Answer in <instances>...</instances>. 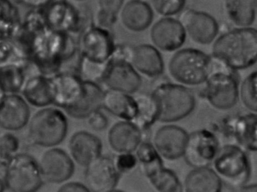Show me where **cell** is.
Segmentation results:
<instances>
[{
    "instance_id": "1",
    "label": "cell",
    "mask_w": 257,
    "mask_h": 192,
    "mask_svg": "<svg viewBox=\"0 0 257 192\" xmlns=\"http://www.w3.org/2000/svg\"><path fill=\"white\" fill-rule=\"evenodd\" d=\"M257 31L255 28H234L216 39L212 58L232 71L245 70L256 62Z\"/></svg>"
},
{
    "instance_id": "2",
    "label": "cell",
    "mask_w": 257,
    "mask_h": 192,
    "mask_svg": "<svg viewBox=\"0 0 257 192\" xmlns=\"http://www.w3.org/2000/svg\"><path fill=\"white\" fill-rule=\"evenodd\" d=\"M151 95L157 106V121L161 122L180 121L190 115L195 107L193 93L180 84H160Z\"/></svg>"
},
{
    "instance_id": "3",
    "label": "cell",
    "mask_w": 257,
    "mask_h": 192,
    "mask_svg": "<svg viewBox=\"0 0 257 192\" xmlns=\"http://www.w3.org/2000/svg\"><path fill=\"white\" fill-rule=\"evenodd\" d=\"M211 58L210 73L204 83L203 96L215 109L228 110L238 100V79L234 71Z\"/></svg>"
},
{
    "instance_id": "4",
    "label": "cell",
    "mask_w": 257,
    "mask_h": 192,
    "mask_svg": "<svg viewBox=\"0 0 257 192\" xmlns=\"http://www.w3.org/2000/svg\"><path fill=\"white\" fill-rule=\"evenodd\" d=\"M211 164L222 184L231 189L247 184L250 178L252 169L249 157L237 144L219 147Z\"/></svg>"
},
{
    "instance_id": "5",
    "label": "cell",
    "mask_w": 257,
    "mask_h": 192,
    "mask_svg": "<svg viewBox=\"0 0 257 192\" xmlns=\"http://www.w3.org/2000/svg\"><path fill=\"white\" fill-rule=\"evenodd\" d=\"M211 61V56L198 49H179L170 60L168 71L180 85L198 86L207 80Z\"/></svg>"
},
{
    "instance_id": "6",
    "label": "cell",
    "mask_w": 257,
    "mask_h": 192,
    "mask_svg": "<svg viewBox=\"0 0 257 192\" xmlns=\"http://www.w3.org/2000/svg\"><path fill=\"white\" fill-rule=\"evenodd\" d=\"M68 130L64 112L55 108L40 109L28 123V136L33 143L51 148L63 142Z\"/></svg>"
},
{
    "instance_id": "7",
    "label": "cell",
    "mask_w": 257,
    "mask_h": 192,
    "mask_svg": "<svg viewBox=\"0 0 257 192\" xmlns=\"http://www.w3.org/2000/svg\"><path fill=\"white\" fill-rule=\"evenodd\" d=\"M3 180L11 192H37L43 184L38 161L27 153H18L6 161Z\"/></svg>"
},
{
    "instance_id": "8",
    "label": "cell",
    "mask_w": 257,
    "mask_h": 192,
    "mask_svg": "<svg viewBox=\"0 0 257 192\" xmlns=\"http://www.w3.org/2000/svg\"><path fill=\"white\" fill-rule=\"evenodd\" d=\"M219 147L216 133L208 129H199L188 134L183 157L193 169L208 167Z\"/></svg>"
},
{
    "instance_id": "9",
    "label": "cell",
    "mask_w": 257,
    "mask_h": 192,
    "mask_svg": "<svg viewBox=\"0 0 257 192\" xmlns=\"http://www.w3.org/2000/svg\"><path fill=\"white\" fill-rule=\"evenodd\" d=\"M101 82L111 91L130 95L136 93L142 85L141 75L130 63L112 58L106 63Z\"/></svg>"
},
{
    "instance_id": "10",
    "label": "cell",
    "mask_w": 257,
    "mask_h": 192,
    "mask_svg": "<svg viewBox=\"0 0 257 192\" xmlns=\"http://www.w3.org/2000/svg\"><path fill=\"white\" fill-rule=\"evenodd\" d=\"M115 45L110 31L92 27L85 31L82 40V58L104 65L110 60Z\"/></svg>"
},
{
    "instance_id": "11",
    "label": "cell",
    "mask_w": 257,
    "mask_h": 192,
    "mask_svg": "<svg viewBox=\"0 0 257 192\" xmlns=\"http://www.w3.org/2000/svg\"><path fill=\"white\" fill-rule=\"evenodd\" d=\"M179 21L183 25L186 36L198 44H210L219 33V25L216 19L205 12L183 10Z\"/></svg>"
},
{
    "instance_id": "12",
    "label": "cell",
    "mask_w": 257,
    "mask_h": 192,
    "mask_svg": "<svg viewBox=\"0 0 257 192\" xmlns=\"http://www.w3.org/2000/svg\"><path fill=\"white\" fill-rule=\"evenodd\" d=\"M114 159L101 155L85 166V185L91 192H106L115 188L119 181Z\"/></svg>"
},
{
    "instance_id": "13",
    "label": "cell",
    "mask_w": 257,
    "mask_h": 192,
    "mask_svg": "<svg viewBox=\"0 0 257 192\" xmlns=\"http://www.w3.org/2000/svg\"><path fill=\"white\" fill-rule=\"evenodd\" d=\"M38 163L43 181L52 184L64 182L74 173L73 159L61 148H52L45 151Z\"/></svg>"
},
{
    "instance_id": "14",
    "label": "cell",
    "mask_w": 257,
    "mask_h": 192,
    "mask_svg": "<svg viewBox=\"0 0 257 192\" xmlns=\"http://www.w3.org/2000/svg\"><path fill=\"white\" fill-rule=\"evenodd\" d=\"M150 37L154 47L167 52L178 51L186 40L183 25L174 18H162L157 21L152 28Z\"/></svg>"
},
{
    "instance_id": "15",
    "label": "cell",
    "mask_w": 257,
    "mask_h": 192,
    "mask_svg": "<svg viewBox=\"0 0 257 192\" xmlns=\"http://www.w3.org/2000/svg\"><path fill=\"white\" fill-rule=\"evenodd\" d=\"M188 134L182 127L168 124L156 131L153 145L162 159L177 160L183 157Z\"/></svg>"
},
{
    "instance_id": "16",
    "label": "cell",
    "mask_w": 257,
    "mask_h": 192,
    "mask_svg": "<svg viewBox=\"0 0 257 192\" xmlns=\"http://www.w3.org/2000/svg\"><path fill=\"white\" fill-rule=\"evenodd\" d=\"M30 119L31 109L24 97L9 94L0 100V127L9 131H16L24 128Z\"/></svg>"
},
{
    "instance_id": "17",
    "label": "cell",
    "mask_w": 257,
    "mask_h": 192,
    "mask_svg": "<svg viewBox=\"0 0 257 192\" xmlns=\"http://www.w3.org/2000/svg\"><path fill=\"white\" fill-rule=\"evenodd\" d=\"M257 118L255 113L238 115L229 119L223 126L222 133L226 137L234 138L237 145L246 151L257 150Z\"/></svg>"
},
{
    "instance_id": "18",
    "label": "cell",
    "mask_w": 257,
    "mask_h": 192,
    "mask_svg": "<svg viewBox=\"0 0 257 192\" xmlns=\"http://www.w3.org/2000/svg\"><path fill=\"white\" fill-rule=\"evenodd\" d=\"M102 149L101 140L89 132H76L69 142L70 157L78 164L85 167L102 155Z\"/></svg>"
},
{
    "instance_id": "19",
    "label": "cell",
    "mask_w": 257,
    "mask_h": 192,
    "mask_svg": "<svg viewBox=\"0 0 257 192\" xmlns=\"http://www.w3.org/2000/svg\"><path fill=\"white\" fill-rule=\"evenodd\" d=\"M145 176L158 192H183V184L174 171L165 167L161 156L141 165Z\"/></svg>"
},
{
    "instance_id": "20",
    "label": "cell",
    "mask_w": 257,
    "mask_h": 192,
    "mask_svg": "<svg viewBox=\"0 0 257 192\" xmlns=\"http://www.w3.org/2000/svg\"><path fill=\"white\" fill-rule=\"evenodd\" d=\"M108 142L118 154L133 153L143 142L142 132L130 121H118L109 130Z\"/></svg>"
},
{
    "instance_id": "21",
    "label": "cell",
    "mask_w": 257,
    "mask_h": 192,
    "mask_svg": "<svg viewBox=\"0 0 257 192\" xmlns=\"http://www.w3.org/2000/svg\"><path fill=\"white\" fill-rule=\"evenodd\" d=\"M130 64L138 73L150 78L159 77L165 70V63L160 52L149 44L132 48Z\"/></svg>"
},
{
    "instance_id": "22",
    "label": "cell",
    "mask_w": 257,
    "mask_h": 192,
    "mask_svg": "<svg viewBox=\"0 0 257 192\" xmlns=\"http://www.w3.org/2000/svg\"><path fill=\"white\" fill-rule=\"evenodd\" d=\"M103 94L104 91L98 84L84 81L80 97L73 106L65 109L66 112L76 119L88 118L102 107Z\"/></svg>"
},
{
    "instance_id": "23",
    "label": "cell",
    "mask_w": 257,
    "mask_h": 192,
    "mask_svg": "<svg viewBox=\"0 0 257 192\" xmlns=\"http://www.w3.org/2000/svg\"><path fill=\"white\" fill-rule=\"evenodd\" d=\"M54 103L65 109L73 106L77 101L83 89L81 78L74 75L62 74L52 79Z\"/></svg>"
},
{
    "instance_id": "24",
    "label": "cell",
    "mask_w": 257,
    "mask_h": 192,
    "mask_svg": "<svg viewBox=\"0 0 257 192\" xmlns=\"http://www.w3.org/2000/svg\"><path fill=\"white\" fill-rule=\"evenodd\" d=\"M153 16L151 6L144 1H127L121 8V22L124 28L132 32L146 31L151 25Z\"/></svg>"
},
{
    "instance_id": "25",
    "label": "cell",
    "mask_w": 257,
    "mask_h": 192,
    "mask_svg": "<svg viewBox=\"0 0 257 192\" xmlns=\"http://www.w3.org/2000/svg\"><path fill=\"white\" fill-rule=\"evenodd\" d=\"M222 187L220 178L209 166L189 171L183 184L185 192H222Z\"/></svg>"
},
{
    "instance_id": "26",
    "label": "cell",
    "mask_w": 257,
    "mask_h": 192,
    "mask_svg": "<svg viewBox=\"0 0 257 192\" xmlns=\"http://www.w3.org/2000/svg\"><path fill=\"white\" fill-rule=\"evenodd\" d=\"M102 107L123 121L132 122L136 116L137 103L135 97L124 93L111 90L104 91Z\"/></svg>"
},
{
    "instance_id": "27",
    "label": "cell",
    "mask_w": 257,
    "mask_h": 192,
    "mask_svg": "<svg viewBox=\"0 0 257 192\" xmlns=\"http://www.w3.org/2000/svg\"><path fill=\"white\" fill-rule=\"evenodd\" d=\"M24 99L37 107H45L54 103L52 79L34 76L23 85Z\"/></svg>"
},
{
    "instance_id": "28",
    "label": "cell",
    "mask_w": 257,
    "mask_h": 192,
    "mask_svg": "<svg viewBox=\"0 0 257 192\" xmlns=\"http://www.w3.org/2000/svg\"><path fill=\"white\" fill-rule=\"evenodd\" d=\"M255 0H228L224 3L230 22L237 28H251L256 14Z\"/></svg>"
},
{
    "instance_id": "29",
    "label": "cell",
    "mask_w": 257,
    "mask_h": 192,
    "mask_svg": "<svg viewBox=\"0 0 257 192\" xmlns=\"http://www.w3.org/2000/svg\"><path fill=\"white\" fill-rule=\"evenodd\" d=\"M137 103V114L133 121L141 132L149 131L151 126L157 121L158 109L151 94H141L135 96Z\"/></svg>"
},
{
    "instance_id": "30",
    "label": "cell",
    "mask_w": 257,
    "mask_h": 192,
    "mask_svg": "<svg viewBox=\"0 0 257 192\" xmlns=\"http://www.w3.org/2000/svg\"><path fill=\"white\" fill-rule=\"evenodd\" d=\"M98 4L97 20L99 28L109 31L116 23L118 13L122 8L124 2L122 0H111L100 1Z\"/></svg>"
},
{
    "instance_id": "31",
    "label": "cell",
    "mask_w": 257,
    "mask_h": 192,
    "mask_svg": "<svg viewBox=\"0 0 257 192\" xmlns=\"http://www.w3.org/2000/svg\"><path fill=\"white\" fill-rule=\"evenodd\" d=\"M256 71L248 75L240 84L238 90V98L242 104L252 113L256 114Z\"/></svg>"
},
{
    "instance_id": "32",
    "label": "cell",
    "mask_w": 257,
    "mask_h": 192,
    "mask_svg": "<svg viewBox=\"0 0 257 192\" xmlns=\"http://www.w3.org/2000/svg\"><path fill=\"white\" fill-rule=\"evenodd\" d=\"M24 85V76L20 69L14 66L0 68V90L3 93H15Z\"/></svg>"
},
{
    "instance_id": "33",
    "label": "cell",
    "mask_w": 257,
    "mask_h": 192,
    "mask_svg": "<svg viewBox=\"0 0 257 192\" xmlns=\"http://www.w3.org/2000/svg\"><path fill=\"white\" fill-rule=\"evenodd\" d=\"M151 4L158 14L164 18H171L181 13L186 3L183 0H155Z\"/></svg>"
},
{
    "instance_id": "34",
    "label": "cell",
    "mask_w": 257,
    "mask_h": 192,
    "mask_svg": "<svg viewBox=\"0 0 257 192\" xmlns=\"http://www.w3.org/2000/svg\"><path fill=\"white\" fill-rule=\"evenodd\" d=\"M20 142L17 136L12 133H6L0 136V158L7 161L18 154Z\"/></svg>"
},
{
    "instance_id": "35",
    "label": "cell",
    "mask_w": 257,
    "mask_h": 192,
    "mask_svg": "<svg viewBox=\"0 0 257 192\" xmlns=\"http://www.w3.org/2000/svg\"><path fill=\"white\" fill-rule=\"evenodd\" d=\"M113 159L115 167L121 175L135 169L138 163L136 155L133 153L118 154Z\"/></svg>"
},
{
    "instance_id": "36",
    "label": "cell",
    "mask_w": 257,
    "mask_h": 192,
    "mask_svg": "<svg viewBox=\"0 0 257 192\" xmlns=\"http://www.w3.org/2000/svg\"><path fill=\"white\" fill-rule=\"evenodd\" d=\"M88 124L90 127L96 131H101L107 127L108 119L104 114L100 112V110L93 113L88 118Z\"/></svg>"
},
{
    "instance_id": "37",
    "label": "cell",
    "mask_w": 257,
    "mask_h": 192,
    "mask_svg": "<svg viewBox=\"0 0 257 192\" xmlns=\"http://www.w3.org/2000/svg\"><path fill=\"white\" fill-rule=\"evenodd\" d=\"M57 192H91L85 184L78 181H70L61 185Z\"/></svg>"
},
{
    "instance_id": "38",
    "label": "cell",
    "mask_w": 257,
    "mask_h": 192,
    "mask_svg": "<svg viewBox=\"0 0 257 192\" xmlns=\"http://www.w3.org/2000/svg\"><path fill=\"white\" fill-rule=\"evenodd\" d=\"M231 192H257V184H246L238 187L231 189Z\"/></svg>"
},
{
    "instance_id": "39",
    "label": "cell",
    "mask_w": 257,
    "mask_h": 192,
    "mask_svg": "<svg viewBox=\"0 0 257 192\" xmlns=\"http://www.w3.org/2000/svg\"><path fill=\"white\" fill-rule=\"evenodd\" d=\"M6 190L5 184H4V180L0 178V192H4Z\"/></svg>"
},
{
    "instance_id": "40",
    "label": "cell",
    "mask_w": 257,
    "mask_h": 192,
    "mask_svg": "<svg viewBox=\"0 0 257 192\" xmlns=\"http://www.w3.org/2000/svg\"><path fill=\"white\" fill-rule=\"evenodd\" d=\"M106 192H125V191H124V190H119V189L114 188V189H112V190H108V191H106Z\"/></svg>"
}]
</instances>
